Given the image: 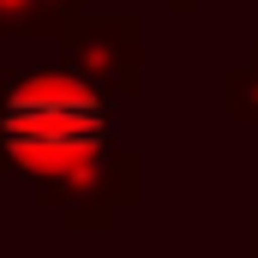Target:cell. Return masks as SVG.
Returning <instances> with one entry per match:
<instances>
[{
	"label": "cell",
	"instance_id": "cell-1",
	"mask_svg": "<svg viewBox=\"0 0 258 258\" xmlns=\"http://www.w3.org/2000/svg\"><path fill=\"white\" fill-rule=\"evenodd\" d=\"M114 150V102L60 66H6L0 84V168L18 174L48 210L54 198Z\"/></svg>",
	"mask_w": 258,
	"mask_h": 258
},
{
	"label": "cell",
	"instance_id": "cell-2",
	"mask_svg": "<svg viewBox=\"0 0 258 258\" xmlns=\"http://www.w3.org/2000/svg\"><path fill=\"white\" fill-rule=\"evenodd\" d=\"M54 48H60V72L102 90L108 102L138 96L144 84V18L138 12H84Z\"/></svg>",
	"mask_w": 258,
	"mask_h": 258
},
{
	"label": "cell",
	"instance_id": "cell-3",
	"mask_svg": "<svg viewBox=\"0 0 258 258\" xmlns=\"http://www.w3.org/2000/svg\"><path fill=\"white\" fill-rule=\"evenodd\" d=\"M138 198H144V156L126 150V144H114V150H108L102 162H90L48 210L60 216V228H72V234H108V228L120 222V210H132Z\"/></svg>",
	"mask_w": 258,
	"mask_h": 258
},
{
	"label": "cell",
	"instance_id": "cell-4",
	"mask_svg": "<svg viewBox=\"0 0 258 258\" xmlns=\"http://www.w3.org/2000/svg\"><path fill=\"white\" fill-rule=\"evenodd\" d=\"M90 0H0V42H60Z\"/></svg>",
	"mask_w": 258,
	"mask_h": 258
},
{
	"label": "cell",
	"instance_id": "cell-5",
	"mask_svg": "<svg viewBox=\"0 0 258 258\" xmlns=\"http://www.w3.org/2000/svg\"><path fill=\"white\" fill-rule=\"evenodd\" d=\"M222 120L228 126H258V42L240 66L222 72Z\"/></svg>",
	"mask_w": 258,
	"mask_h": 258
},
{
	"label": "cell",
	"instance_id": "cell-6",
	"mask_svg": "<svg viewBox=\"0 0 258 258\" xmlns=\"http://www.w3.org/2000/svg\"><path fill=\"white\" fill-rule=\"evenodd\" d=\"M168 6H174L180 18H192V12H198V6H204V0H168Z\"/></svg>",
	"mask_w": 258,
	"mask_h": 258
},
{
	"label": "cell",
	"instance_id": "cell-7",
	"mask_svg": "<svg viewBox=\"0 0 258 258\" xmlns=\"http://www.w3.org/2000/svg\"><path fill=\"white\" fill-rule=\"evenodd\" d=\"M0 84H6V66H0ZM0 174H6V168H0Z\"/></svg>",
	"mask_w": 258,
	"mask_h": 258
}]
</instances>
